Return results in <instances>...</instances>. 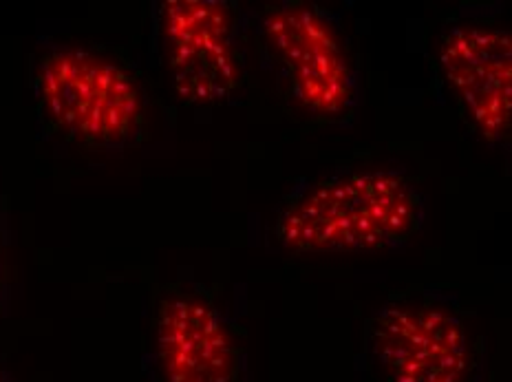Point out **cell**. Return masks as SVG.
<instances>
[{"instance_id": "obj_1", "label": "cell", "mask_w": 512, "mask_h": 382, "mask_svg": "<svg viewBox=\"0 0 512 382\" xmlns=\"http://www.w3.org/2000/svg\"><path fill=\"white\" fill-rule=\"evenodd\" d=\"M426 219V197L404 173L338 168L283 197L274 237L294 254L387 252L418 237Z\"/></svg>"}, {"instance_id": "obj_2", "label": "cell", "mask_w": 512, "mask_h": 382, "mask_svg": "<svg viewBox=\"0 0 512 382\" xmlns=\"http://www.w3.org/2000/svg\"><path fill=\"white\" fill-rule=\"evenodd\" d=\"M261 67L290 111L305 122L340 126L356 118L360 76L343 25L329 9L287 0L248 20Z\"/></svg>"}, {"instance_id": "obj_3", "label": "cell", "mask_w": 512, "mask_h": 382, "mask_svg": "<svg viewBox=\"0 0 512 382\" xmlns=\"http://www.w3.org/2000/svg\"><path fill=\"white\" fill-rule=\"evenodd\" d=\"M367 363L380 382H479L482 345L451 296H391L365 327Z\"/></svg>"}, {"instance_id": "obj_4", "label": "cell", "mask_w": 512, "mask_h": 382, "mask_svg": "<svg viewBox=\"0 0 512 382\" xmlns=\"http://www.w3.org/2000/svg\"><path fill=\"white\" fill-rule=\"evenodd\" d=\"M36 95L47 120L71 140L122 146L142 133L146 104L140 84L115 62L82 47H60L40 58Z\"/></svg>"}, {"instance_id": "obj_5", "label": "cell", "mask_w": 512, "mask_h": 382, "mask_svg": "<svg viewBox=\"0 0 512 382\" xmlns=\"http://www.w3.org/2000/svg\"><path fill=\"white\" fill-rule=\"evenodd\" d=\"M159 47L168 76L190 106L228 104L243 87L248 18L226 0H166Z\"/></svg>"}, {"instance_id": "obj_6", "label": "cell", "mask_w": 512, "mask_h": 382, "mask_svg": "<svg viewBox=\"0 0 512 382\" xmlns=\"http://www.w3.org/2000/svg\"><path fill=\"white\" fill-rule=\"evenodd\" d=\"M159 382H243L248 358L237 325L204 285H177L155 318Z\"/></svg>"}, {"instance_id": "obj_7", "label": "cell", "mask_w": 512, "mask_h": 382, "mask_svg": "<svg viewBox=\"0 0 512 382\" xmlns=\"http://www.w3.org/2000/svg\"><path fill=\"white\" fill-rule=\"evenodd\" d=\"M437 65L466 122L488 144H508L512 126L510 31L482 18L446 27Z\"/></svg>"}, {"instance_id": "obj_8", "label": "cell", "mask_w": 512, "mask_h": 382, "mask_svg": "<svg viewBox=\"0 0 512 382\" xmlns=\"http://www.w3.org/2000/svg\"><path fill=\"white\" fill-rule=\"evenodd\" d=\"M0 382H5V380H3V376H0Z\"/></svg>"}]
</instances>
